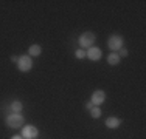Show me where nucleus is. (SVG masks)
<instances>
[{
    "instance_id": "nucleus-4",
    "label": "nucleus",
    "mask_w": 146,
    "mask_h": 139,
    "mask_svg": "<svg viewBox=\"0 0 146 139\" xmlns=\"http://www.w3.org/2000/svg\"><path fill=\"white\" fill-rule=\"evenodd\" d=\"M17 68H19V71H22V73L30 71V70L33 68V60H31L30 56H25V54L20 56L19 60H17Z\"/></svg>"
},
{
    "instance_id": "nucleus-16",
    "label": "nucleus",
    "mask_w": 146,
    "mask_h": 139,
    "mask_svg": "<svg viewBox=\"0 0 146 139\" xmlns=\"http://www.w3.org/2000/svg\"><path fill=\"white\" fill-rule=\"evenodd\" d=\"M17 60H19V57H17V56H13V57H11V62H14V64H17Z\"/></svg>"
},
{
    "instance_id": "nucleus-11",
    "label": "nucleus",
    "mask_w": 146,
    "mask_h": 139,
    "mask_svg": "<svg viewBox=\"0 0 146 139\" xmlns=\"http://www.w3.org/2000/svg\"><path fill=\"white\" fill-rule=\"evenodd\" d=\"M11 110L14 111V113H20V111L23 110V104L20 102V100H13L11 102Z\"/></svg>"
},
{
    "instance_id": "nucleus-13",
    "label": "nucleus",
    "mask_w": 146,
    "mask_h": 139,
    "mask_svg": "<svg viewBox=\"0 0 146 139\" xmlns=\"http://www.w3.org/2000/svg\"><path fill=\"white\" fill-rule=\"evenodd\" d=\"M75 56L78 59H84V57H87V53H86L84 50H76L75 51Z\"/></svg>"
},
{
    "instance_id": "nucleus-1",
    "label": "nucleus",
    "mask_w": 146,
    "mask_h": 139,
    "mask_svg": "<svg viewBox=\"0 0 146 139\" xmlns=\"http://www.w3.org/2000/svg\"><path fill=\"white\" fill-rule=\"evenodd\" d=\"M5 122L9 128H20L23 125V122H25V119H23V116L20 113H11L6 116Z\"/></svg>"
},
{
    "instance_id": "nucleus-9",
    "label": "nucleus",
    "mask_w": 146,
    "mask_h": 139,
    "mask_svg": "<svg viewBox=\"0 0 146 139\" xmlns=\"http://www.w3.org/2000/svg\"><path fill=\"white\" fill-rule=\"evenodd\" d=\"M40 53H42V48L39 47V45H31V47L28 48V56L31 57H37V56H40Z\"/></svg>"
},
{
    "instance_id": "nucleus-7",
    "label": "nucleus",
    "mask_w": 146,
    "mask_h": 139,
    "mask_svg": "<svg viewBox=\"0 0 146 139\" xmlns=\"http://www.w3.org/2000/svg\"><path fill=\"white\" fill-rule=\"evenodd\" d=\"M86 53H87V57L92 62H96V60H100V59H101V50H100L98 47H90Z\"/></svg>"
},
{
    "instance_id": "nucleus-17",
    "label": "nucleus",
    "mask_w": 146,
    "mask_h": 139,
    "mask_svg": "<svg viewBox=\"0 0 146 139\" xmlns=\"http://www.w3.org/2000/svg\"><path fill=\"white\" fill-rule=\"evenodd\" d=\"M11 139H22V136H19V134H16V136H13Z\"/></svg>"
},
{
    "instance_id": "nucleus-3",
    "label": "nucleus",
    "mask_w": 146,
    "mask_h": 139,
    "mask_svg": "<svg viewBox=\"0 0 146 139\" xmlns=\"http://www.w3.org/2000/svg\"><path fill=\"white\" fill-rule=\"evenodd\" d=\"M123 37L120 34H112L107 40V47H109L110 51H118L120 48H123Z\"/></svg>"
},
{
    "instance_id": "nucleus-5",
    "label": "nucleus",
    "mask_w": 146,
    "mask_h": 139,
    "mask_svg": "<svg viewBox=\"0 0 146 139\" xmlns=\"http://www.w3.org/2000/svg\"><path fill=\"white\" fill-rule=\"evenodd\" d=\"M37 134H39V130L34 125H25L22 130V136L25 139H34V138H37Z\"/></svg>"
},
{
    "instance_id": "nucleus-6",
    "label": "nucleus",
    "mask_w": 146,
    "mask_h": 139,
    "mask_svg": "<svg viewBox=\"0 0 146 139\" xmlns=\"http://www.w3.org/2000/svg\"><path fill=\"white\" fill-rule=\"evenodd\" d=\"M104 100H106V93H104L103 90H96V91L92 93V100H90V102L95 107H100Z\"/></svg>"
},
{
    "instance_id": "nucleus-12",
    "label": "nucleus",
    "mask_w": 146,
    "mask_h": 139,
    "mask_svg": "<svg viewBox=\"0 0 146 139\" xmlns=\"http://www.w3.org/2000/svg\"><path fill=\"white\" fill-rule=\"evenodd\" d=\"M89 111H90V116H92L93 119H98V117H101V108H100V107H92Z\"/></svg>"
},
{
    "instance_id": "nucleus-10",
    "label": "nucleus",
    "mask_w": 146,
    "mask_h": 139,
    "mask_svg": "<svg viewBox=\"0 0 146 139\" xmlns=\"http://www.w3.org/2000/svg\"><path fill=\"white\" fill-rule=\"evenodd\" d=\"M107 64L109 65H118L120 64V56H118L117 53H110L109 56H107Z\"/></svg>"
},
{
    "instance_id": "nucleus-15",
    "label": "nucleus",
    "mask_w": 146,
    "mask_h": 139,
    "mask_svg": "<svg viewBox=\"0 0 146 139\" xmlns=\"http://www.w3.org/2000/svg\"><path fill=\"white\" fill-rule=\"evenodd\" d=\"M92 107H95V105H93L92 102H87V104H86V108H87V110H90V108H92Z\"/></svg>"
},
{
    "instance_id": "nucleus-2",
    "label": "nucleus",
    "mask_w": 146,
    "mask_h": 139,
    "mask_svg": "<svg viewBox=\"0 0 146 139\" xmlns=\"http://www.w3.org/2000/svg\"><path fill=\"white\" fill-rule=\"evenodd\" d=\"M95 40H96V36L93 33H90V31H87V33H82L81 36H79L78 43H79V47H81V48H87V50H89L90 47H93Z\"/></svg>"
},
{
    "instance_id": "nucleus-8",
    "label": "nucleus",
    "mask_w": 146,
    "mask_h": 139,
    "mask_svg": "<svg viewBox=\"0 0 146 139\" xmlns=\"http://www.w3.org/2000/svg\"><path fill=\"white\" fill-rule=\"evenodd\" d=\"M121 125V119H118V117H107L106 119V127L107 128H112V130H115V128H118Z\"/></svg>"
},
{
    "instance_id": "nucleus-14",
    "label": "nucleus",
    "mask_w": 146,
    "mask_h": 139,
    "mask_svg": "<svg viewBox=\"0 0 146 139\" xmlns=\"http://www.w3.org/2000/svg\"><path fill=\"white\" fill-rule=\"evenodd\" d=\"M118 53H120L118 56H123V57H126V56H127V50H126V48H120V50H118Z\"/></svg>"
}]
</instances>
